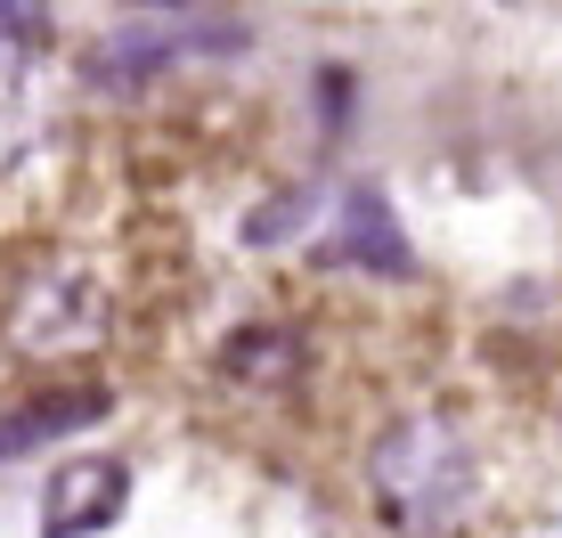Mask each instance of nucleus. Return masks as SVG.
I'll list each match as a JSON object with an SVG mask.
<instances>
[{"label":"nucleus","mask_w":562,"mask_h":538,"mask_svg":"<svg viewBox=\"0 0 562 538\" xmlns=\"http://www.w3.org/2000/svg\"><path fill=\"white\" fill-rule=\"evenodd\" d=\"M367 490H375V523L392 538H457L481 506L473 440L449 416H392L367 449Z\"/></svg>","instance_id":"f257e3e1"},{"label":"nucleus","mask_w":562,"mask_h":538,"mask_svg":"<svg viewBox=\"0 0 562 538\" xmlns=\"http://www.w3.org/2000/svg\"><path fill=\"white\" fill-rule=\"evenodd\" d=\"M196 49H245V25L237 16H212V9L204 16H139V25H123V33L82 49V82L90 90H131V82H147V74L180 66Z\"/></svg>","instance_id":"f03ea898"},{"label":"nucleus","mask_w":562,"mask_h":538,"mask_svg":"<svg viewBox=\"0 0 562 538\" xmlns=\"http://www.w3.org/2000/svg\"><path fill=\"white\" fill-rule=\"evenodd\" d=\"M9 343L33 351V359L106 343V285L90 278V269H49L42 285H25V302H16V318H9Z\"/></svg>","instance_id":"7ed1b4c3"},{"label":"nucleus","mask_w":562,"mask_h":538,"mask_svg":"<svg viewBox=\"0 0 562 538\" xmlns=\"http://www.w3.org/2000/svg\"><path fill=\"white\" fill-rule=\"evenodd\" d=\"M318 261L367 269V278H408V269H416L408 228H400V213H392L383 188H342V197H335V228L318 237Z\"/></svg>","instance_id":"20e7f679"},{"label":"nucleus","mask_w":562,"mask_h":538,"mask_svg":"<svg viewBox=\"0 0 562 538\" xmlns=\"http://www.w3.org/2000/svg\"><path fill=\"white\" fill-rule=\"evenodd\" d=\"M123 506H131L123 457H66L57 482L42 490V538H99Z\"/></svg>","instance_id":"39448f33"},{"label":"nucleus","mask_w":562,"mask_h":538,"mask_svg":"<svg viewBox=\"0 0 562 538\" xmlns=\"http://www.w3.org/2000/svg\"><path fill=\"white\" fill-rule=\"evenodd\" d=\"M106 416H114L106 383H57V392L25 400V408H0V466H9V457L49 449V440H74V433L106 425Z\"/></svg>","instance_id":"423d86ee"},{"label":"nucleus","mask_w":562,"mask_h":538,"mask_svg":"<svg viewBox=\"0 0 562 538\" xmlns=\"http://www.w3.org/2000/svg\"><path fill=\"white\" fill-rule=\"evenodd\" d=\"M221 376L228 383H294L302 376V335H294V326H278V318L237 326V335L221 343Z\"/></svg>","instance_id":"0eeeda50"},{"label":"nucleus","mask_w":562,"mask_h":538,"mask_svg":"<svg viewBox=\"0 0 562 538\" xmlns=\"http://www.w3.org/2000/svg\"><path fill=\"white\" fill-rule=\"evenodd\" d=\"M25 139H33V90L16 66H0V164H16Z\"/></svg>","instance_id":"6e6552de"},{"label":"nucleus","mask_w":562,"mask_h":538,"mask_svg":"<svg viewBox=\"0 0 562 538\" xmlns=\"http://www.w3.org/2000/svg\"><path fill=\"white\" fill-rule=\"evenodd\" d=\"M302 213H310V197L294 188V197H278L269 213H254V221H245V245H278V237H285V228H294Z\"/></svg>","instance_id":"1a4fd4ad"},{"label":"nucleus","mask_w":562,"mask_h":538,"mask_svg":"<svg viewBox=\"0 0 562 538\" xmlns=\"http://www.w3.org/2000/svg\"><path fill=\"white\" fill-rule=\"evenodd\" d=\"M42 42H49L42 9H0V49H42Z\"/></svg>","instance_id":"9d476101"}]
</instances>
